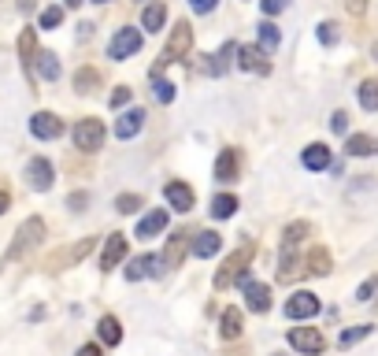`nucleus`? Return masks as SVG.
Masks as SVG:
<instances>
[{
    "mask_svg": "<svg viewBox=\"0 0 378 356\" xmlns=\"http://www.w3.org/2000/svg\"><path fill=\"white\" fill-rule=\"evenodd\" d=\"M252 256H256V245L252 241H245V245H238L234 252L223 260V267L216 271V289H226V286H234V279L241 271H249V264H252Z\"/></svg>",
    "mask_w": 378,
    "mask_h": 356,
    "instance_id": "nucleus-1",
    "label": "nucleus"
},
{
    "mask_svg": "<svg viewBox=\"0 0 378 356\" xmlns=\"http://www.w3.org/2000/svg\"><path fill=\"white\" fill-rule=\"evenodd\" d=\"M41 238H45V219H41V216H30L19 230H15V241H11L8 256H11V260H19V256H23L26 249H34Z\"/></svg>",
    "mask_w": 378,
    "mask_h": 356,
    "instance_id": "nucleus-2",
    "label": "nucleus"
},
{
    "mask_svg": "<svg viewBox=\"0 0 378 356\" xmlns=\"http://www.w3.org/2000/svg\"><path fill=\"white\" fill-rule=\"evenodd\" d=\"M74 145H78L82 152H96V149L104 145V123L93 119V116L78 119V123H74Z\"/></svg>",
    "mask_w": 378,
    "mask_h": 356,
    "instance_id": "nucleus-3",
    "label": "nucleus"
},
{
    "mask_svg": "<svg viewBox=\"0 0 378 356\" xmlns=\"http://www.w3.org/2000/svg\"><path fill=\"white\" fill-rule=\"evenodd\" d=\"M141 30H134V26H123V30H115V38H111V45H108V56L111 60H126V56H134L138 48H141Z\"/></svg>",
    "mask_w": 378,
    "mask_h": 356,
    "instance_id": "nucleus-4",
    "label": "nucleus"
},
{
    "mask_svg": "<svg viewBox=\"0 0 378 356\" xmlns=\"http://www.w3.org/2000/svg\"><path fill=\"white\" fill-rule=\"evenodd\" d=\"M289 345L297 349V352H304V356H319L326 349V338L316 327H293L289 330Z\"/></svg>",
    "mask_w": 378,
    "mask_h": 356,
    "instance_id": "nucleus-5",
    "label": "nucleus"
},
{
    "mask_svg": "<svg viewBox=\"0 0 378 356\" xmlns=\"http://www.w3.org/2000/svg\"><path fill=\"white\" fill-rule=\"evenodd\" d=\"M319 312H323V304H319V297L311 294V289H297V294L286 301V316L289 319H311Z\"/></svg>",
    "mask_w": 378,
    "mask_h": 356,
    "instance_id": "nucleus-6",
    "label": "nucleus"
},
{
    "mask_svg": "<svg viewBox=\"0 0 378 356\" xmlns=\"http://www.w3.org/2000/svg\"><path fill=\"white\" fill-rule=\"evenodd\" d=\"M189 45H193V30L189 23H174V34L167 41V48H163V63H174V60H186L189 56Z\"/></svg>",
    "mask_w": 378,
    "mask_h": 356,
    "instance_id": "nucleus-7",
    "label": "nucleus"
},
{
    "mask_svg": "<svg viewBox=\"0 0 378 356\" xmlns=\"http://www.w3.org/2000/svg\"><path fill=\"white\" fill-rule=\"evenodd\" d=\"M163 271H167V267H163L160 256H156V252H145V256H134V260H130L126 279H130V282H138V279H145V274H149V279H160Z\"/></svg>",
    "mask_w": 378,
    "mask_h": 356,
    "instance_id": "nucleus-8",
    "label": "nucleus"
},
{
    "mask_svg": "<svg viewBox=\"0 0 378 356\" xmlns=\"http://www.w3.org/2000/svg\"><path fill=\"white\" fill-rule=\"evenodd\" d=\"M52 178H56V171H52V164H48L45 156H34L26 164V182L34 186L38 193H45V189H52Z\"/></svg>",
    "mask_w": 378,
    "mask_h": 356,
    "instance_id": "nucleus-9",
    "label": "nucleus"
},
{
    "mask_svg": "<svg viewBox=\"0 0 378 356\" xmlns=\"http://www.w3.org/2000/svg\"><path fill=\"white\" fill-rule=\"evenodd\" d=\"M241 289H245V308H249V312L264 316V312L271 308V286H264V282H252V279H249Z\"/></svg>",
    "mask_w": 378,
    "mask_h": 356,
    "instance_id": "nucleus-10",
    "label": "nucleus"
},
{
    "mask_svg": "<svg viewBox=\"0 0 378 356\" xmlns=\"http://www.w3.org/2000/svg\"><path fill=\"white\" fill-rule=\"evenodd\" d=\"M30 134L41 138V141H56L63 134V119H56L52 111H38V116L30 119Z\"/></svg>",
    "mask_w": 378,
    "mask_h": 356,
    "instance_id": "nucleus-11",
    "label": "nucleus"
},
{
    "mask_svg": "<svg viewBox=\"0 0 378 356\" xmlns=\"http://www.w3.org/2000/svg\"><path fill=\"white\" fill-rule=\"evenodd\" d=\"M163 197H167V204L174 208V212H193V204H196V197H193V189L186 186V182H167L163 186Z\"/></svg>",
    "mask_w": 378,
    "mask_h": 356,
    "instance_id": "nucleus-12",
    "label": "nucleus"
},
{
    "mask_svg": "<svg viewBox=\"0 0 378 356\" xmlns=\"http://www.w3.org/2000/svg\"><path fill=\"white\" fill-rule=\"evenodd\" d=\"M267 52L260 45H245V48H238V67L241 71H256V74H267L271 71V63L264 60Z\"/></svg>",
    "mask_w": 378,
    "mask_h": 356,
    "instance_id": "nucleus-13",
    "label": "nucleus"
},
{
    "mask_svg": "<svg viewBox=\"0 0 378 356\" xmlns=\"http://www.w3.org/2000/svg\"><path fill=\"white\" fill-rule=\"evenodd\" d=\"M141 126H145V108H130V111H123V116H119V123H115V138L130 141Z\"/></svg>",
    "mask_w": 378,
    "mask_h": 356,
    "instance_id": "nucleus-14",
    "label": "nucleus"
},
{
    "mask_svg": "<svg viewBox=\"0 0 378 356\" xmlns=\"http://www.w3.org/2000/svg\"><path fill=\"white\" fill-rule=\"evenodd\" d=\"M308 230H311V226H308L304 219H297V223H289V226H286V234H282V260H278V264H286V260H289L293 249H297L301 241L308 238Z\"/></svg>",
    "mask_w": 378,
    "mask_h": 356,
    "instance_id": "nucleus-15",
    "label": "nucleus"
},
{
    "mask_svg": "<svg viewBox=\"0 0 378 356\" xmlns=\"http://www.w3.org/2000/svg\"><path fill=\"white\" fill-rule=\"evenodd\" d=\"M238 171H241V160H238V152L234 149H223L219 152V160H216V182H234L238 178Z\"/></svg>",
    "mask_w": 378,
    "mask_h": 356,
    "instance_id": "nucleus-16",
    "label": "nucleus"
},
{
    "mask_svg": "<svg viewBox=\"0 0 378 356\" xmlns=\"http://www.w3.org/2000/svg\"><path fill=\"white\" fill-rule=\"evenodd\" d=\"M123 260H126V238L111 234L104 245V256H101V271H115V264H123Z\"/></svg>",
    "mask_w": 378,
    "mask_h": 356,
    "instance_id": "nucleus-17",
    "label": "nucleus"
},
{
    "mask_svg": "<svg viewBox=\"0 0 378 356\" xmlns=\"http://www.w3.org/2000/svg\"><path fill=\"white\" fill-rule=\"evenodd\" d=\"M301 274H330V252L326 249H311L304 260H297Z\"/></svg>",
    "mask_w": 378,
    "mask_h": 356,
    "instance_id": "nucleus-18",
    "label": "nucleus"
},
{
    "mask_svg": "<svg viewBox=\"0 0 378 356\" xmlns=\"http://www.w3.org/2000/svg\"><path fill=\"white\" fill-rule=\"evenodd\" d=\"M301 164H304L308 171H326V167L334 164V160H330V149L316 141V145H308V149L301 152Z\"/></svg>",
    "mask_w": 378,
    "mask_h": 356,
    "instance_id": "nucleus-19",
    "label": "nucleus"
},
{
    "mask_svg": "<svg viewBox=\"0 0 378 356\" xmlns=\"http://www.w3.org/2000/svg\"><path fill=\"white\" fill-rule=\"evenodd\" d=\"M234 56H238V45H234V41H226L216 56H204V60H208V63H204V71H208V74H226V67L234 63Z\"/></svg>",
    "mask_w": 378,
    "mask_h": 356,
    "instance_id": "nucleus-20",
    "label": "nucleus"
},
{
    "mask_svg": "<svg viewBox=\"0 0 378 356\" xmlns=\"http://www.w3.org/2000/svg\"><path fill=\"white\" fill-rule=\"evenodd\" d=\"M167 212H163V208H156V212H149V216H145L141 223H138V238L145 241V238H156V234H163V230H167Z\"/></svg>",
    "mask_w": 378,
    "mask_h": 356,
    "instance_id": "nucleus-21",
    "label": "nucleus"
},
{
    "mask_svg": "<svg viewBox=\"0 0 378 356\" xmlns=\"http://www.w3.org/2000/svg\"><path fill=\"white\" fill-rule=\"evenodd\" d=\"M163 23H167V8L160 4V0H149L141 11V26H145V34H156V30H163Z\"/></svg>",
    "mask_w": 378,
    "mask_h": 356,
    "instance_id": "nucleus-22",
    "label": "nucleus"
},
{
    "mask_svg": "<svg viewBox=\"0 0 378 356\" xmlns=\"http://www.w3.org/2000/svg\"><path fill=\"white\" fill-rule=\"evenodd\" d=\"M223 245V238L216 230H201V234H193V256H201V260H208V256H216Z\"/></svg>",
    "mask_w": 378,
    "mask_h": 356,
    "instance_id": "nucleus-23",
    "label": "nucleus"
},
{
    "mask_svg": "<svg viewBox=\"0 0 378 356\" xmlns=\"http://www.w3.org/2000/svg\"><path fill=\"white\" fill-rule=\"evenodd\" d=\"M186 245H189V234H174L171 241H167V249H163V267H178L182 264V256H186Z\"/></svg>",
    "mask_w": 378,
    "mask_h": 356,
    "instance_id": "nucleus-24",
    "label": "nucleus"
},
{
    "mask_svg": "<svg viewBox=\"0 0 378 356\" xmlns=\"http://www.w3.org/2000/svg\"><path fill=\"white\" fill-rule=\"evenodd\" d=\"M345 152H349V156H374L378 152V138H371V134H349Z\"/></svg>",
    "mask_w": 378,
    "mask_h": 356,
    "instance_id": "nucleus-25",
    "label": "nucleus"
},
{
    "mask_svg": "<svg viewBox=\"0 0 378 356\" xmlns=\"http://www.w3.org/2000/svg\"><path fill=\"white\" fill-rule=\"evenodd\" d=\"M219 323H223L219 334L226 338V342H234V338H241V330H245V316H241V308H226Z\"/></svg>",
    "mask_w": 378,
    "mask_h": 356,
    "instance_id": "nucleus-26",
    "label": "nucleus"
},
{
    "mask_svg": "<svg viewBox=\"0 0 378 356\" xmlns=\"http://www.w3.org/2000/svg\"><path fill=\"white\" fill-rule=\"evenodd\" d=\"M96 334H101V342H104V345L115 349V345L123 342V323L115 319V316H104L101 323H96Z\"/></svg>",
    "mask_w": 378,
    "mask_h": 356,
    "instance_id": "nucleus-27",
    "label": "nucleus"
},
{
    "mask_svg": "<svg viewBox=\"0 0 378 356\" xmlns=\"http://www.w3.org/2000/svg\"><path fill=\"white\" fill-rule=\"evenodd\" d=\"M371 334H374L371 323H356V327H349V330L338 334V349H352L356 342H364V338H371Z\"/></svg>",
    "mask_w": 378,
    "mask_h": 356,
    "instance_id": "nucleus-28",
    "label": "nucleus"
},
{
    "mask_svg": "<svg viewBox=\"0 0 378 356\" xmlns=\"http://www.w3.org/2000/svg\"><path fill=\"white\" fill-rule=\"evenodd\" d=\"M19 56H23V67L30 71L34 67V56H38V30H23V38H19Z\"/></svg>",
    "mask_w": 378,
    "mask_h": 356,
    "instance_id": "nucleus-29",
    "label": "nucleus"
},
{
    "mask_svg": "<svg viewBox=\"0 0 378 356\" xmlns=\"http://www.w3.org/2000/svg\"><path fill=\"white\" fill-rule=\"evenodd\" d=\"M34 67H38L41 78L56 82V78H60V56H56V52H38V56H34Z\"/></svg>",
    "mask_w": 378,
    "mask_h": 356,
    "instance_id": "nucleus-30",
    "label": "nucleus"
},
{
    "mask_svg": "<svg viewBox=\"0 0 378 356\" xmlns=\"http://www.w3.org/2000/svg\"><path fill=\"white\" fill-rule=\"evenodd\" d=\"M356 96H360V108H364V111H378V78H367V82H360Z\"/></svg>",
    "mask_w": 378,
    "mask_h": 356,
    "instance_id": "nucleus-31",
    "label": "nucleus"
},
{
    "mask_svg": "<svg viewBox=\"0 0 378 356\" xmlns=\"http://www.w3.org/2000/svg\"><path fill=\"white\" fill-rule=\"evenodd\" d=\"M238 212V197L234 193H219V197H211V216L216 219H230Z\"/></svg>",
    "mask_w": 378,
    "mask_h": 356,
    "instance_id": "nucleus-32",
    "label": "nucleus"
},
{
    "mask_svg": "<svg viewBox=\"0 0 378 356\" xmlns=\"http://www.w3.org/2000/svg\"><path fill=\"white\" fill-rule=\"evenodd\" d=\"M278 41H282L278 38V26L274 23H260V48H264V52H274Z\"/></svg>",
    "mask_w": 378,
    "mask_h": 356,
    "instance_id": "nucleus-33",
    "label": "nucleus"
},
{
    "mask_svg": "<svg viewBox=\"0 0 378 356\" xmlns=\"http://www.w3.org/2000/svg\"><path fill=\"white\" fill-rule=\"evenodd\" d=\"M96 82H101V74H96L93 67H82V71L74 74V89H78V93H93Z\"/></svg>",
    "mask_w": 378,
    "mask_h": 356,
    "instance_id": "nucleus-34",
    "label": "nucleus"
},
{
    "mask_svg": "<svg viewBox=\"0 0 378 356\" xmlns=\"http://www.w3.org/2000/svg\"><path fill=\"white\" fill-rule=\"evenodd\" d=\"M115 208H119L123 216H134L138 208H145V201L138 197V193H123V197H115Z\"/></svg>",
    "mask_w": 378,
    "mask_h": 356,
    "instance_id": "nucleus-35",
    "label": "nucleus"
},
{
    "mask_svg": "<svg viewBox=\"0 0 378 356\" xmlns=\"http://www.w3.org/2000/svg\"><path fill=\"white\" fill-rule=\"evenodd\" d=\"M338 41H341V26H338V23H319V45L330 48V45H338Z\"/></svg>",
    "mask_w": 378,
    "mask_h": 356,
    "instance_id": "nucleus-36",
    "label": "nucleus"
},
{
    "mask_svg": "<svg viewBox=\"0 0 378 356\" xmlns=\"http://www.w3.org/2000/svg\"><path fill=\"white\" fill-rule=\"evenodd\" d=\"M152 89H156V101H160V104H171V101H174V86L163 82L160 74H152Z\"/></svg>",
    "mask_w": 378,
    "mask_h": 356,
    "instance_id": "nucleus-37",
    "label": "nucleus"
},
{
    "mask_svg": "<svg viewBox=\"0 0 378 356\" xmlns=\"http://www.w3.org/2000/svg\"><path fill=\"white\" fill-rule=\"evenodd\" d=\"M93 245H96V238H82L78 245H74V249L67 252V264H78L82 256H89V252H93Z\"/></svg>",
    "mask_w": 378,
    "mask_h": 356,
    "instance_id": "nucleus-38",
    "label": "nucleus"
},
{
    "mask_svg": "<svg viewBox=\"0 0 378 356\" xmlns=\"http://www.w3.org/2000/svg\"><path fill=\"white\" fill-rule=\"evenodd\" d=\"M63 23V8H45L41 11V30H56Z\"/></svg>",
    "mask_w": 378,
    "mask_h": 356,
    "instance_id": "nucleus-39",
    "label": "nucleus"
},
{
    "mask_svg": "<svg viewBox=\"0 0 378 356\" xmlns=\"http://www.w3.org/2000/svg\"><path fill=\"white\" fill-rule=\"evenodd\" d=\"M130 96H134V89H126V86H119V89H111V96H108V104H111V108H123V104H130Z\"/></svg>",
    "mask_w": 378,
    "mask_h": 356,
    "instance_id": "nucleus-40",
    "label": "nucleus"
},
{
    "mask_svg": "<svg viewBox=\"0 0 378 356\" xmlns=\"http://www.w3.org/2000/svg\"><path fill=\"white\" fill-rule=\"evenodd\" d=\"M374 289H378V279H374V274H371V279H367V282H360V289H356V301H364V304H367V301L374 297Z\"/></svg>",
    "mask_w": 378,
    "mask_h": 356,
    "instance_id": "nucleus-41",
    "label": "nucleus"
},
{
    "mask_svg": "<svg viewBox=\"0 0 378 356\" xmlns=\"http://www.w3.org/2000/svg\"><path fill=\"white\" fill-rule=\"evenodd\" d=\"M330 130H334V134L349 130V116H345V111H334V116H330Z\"/></svg>",
    "mask_w": 378,
    "mask_h": 356,
    "instance_id": "nucleus-42",
    "label": "nucleus"
},
{
    "mask_svg": "<svg viewBox=\"0 0 378 356\" xmlns=\"http://www.w3.org/2000/svg\"><path fill=\"white\" fill-rule=\"evenodd\" d=\"M260 4H264V15H278L289 8V0H260Z\"/></svg>",
    "mask_w": 378,
    "mask_h": 356,
    "instance_id": "nucleus-43",
    "label": "nucleus"
},
{
    "mask_svg": "<svg viewBox=\"0 0 378 356\" xmlns=\"http://www.w3.org/2000/svg\"><path fill=\"white\" fill-rule=\"evenodd\" d=\"M216 4H219V0H189V8H193L196 15H208V11H216Z\"/></svg>",
    "mask_w": 378,
    "mask_h": 356,
    "instance_id": "nucleus-44",
    "label": "nucleus"
},
{
    "mask_svg": "<svg viewBox=\"0 0 378 356\" xmlns=\"http://www.w3.org/2000/svg\"><path fill=\"white\" fill-rule=\"evenodd\" d=\"M67 204H71V208H74V212H78V208H82V204H89V197H86V193H82V189H78V193H71V197H67Z\"/></svg>",
    "mask_w": 378,
    "mask_h": 356,
    "instance_id": "nucleus-45",
    "label": "nucleus"
},
{
    "mask_svg": "<svg viewBox=\"0 0 378 356\" xmlns=\"http://www.w3.org/2000/svg\"><path fill=\"white\" fill-rule=\"evenodd\" d=\"M345 8H349L352 15H364L367 11V0H345Z\"/></svg>",
    "mask_w": 378,
    "mask_h": 356,
    "instance_id": "nucleus-46",
    "label": "nucleus"
},
{
    "mask_svg": "<svg viewBox=\"0 0 378 356\" xmlns=\"http://www.w3.org/2000/svg\"><path fill=\"white\" fill-rule=\"evenodd\" d=\"M78 356H101V345H93V342H89V345H82Z\"/></svg>",
    "mask_w": 378,
    "mask_h": 356,
    "instance_id": "nucleus-47",
    "label": "nucleus"
},
{
    "mask_svg": "<svg viewBox=\"0 0 378 356\" xmlns=\"http://www.w3.org/2000/svg\"><path fill=\"white\" fill-rule=\"evenodd\" d=\"M8 204H11V193H8V189H0V216L8 212Z\"/></svg>",
    "mask_w": 378,
    "mask_h": 356,
    "instance_id": "nucleus-48",
    "label": "nucleus"
},
{
    "mask_svg": "<svg viewBox=\"0 0 378 356\" xmlns=\"http://www.w3.org/2000/svg\"><path fill=\"white\" fill-rule=\"evenodd\" d=\"M67 4H71V8H78V4H82V0H67Z\"/></svg>",
    "mask_w": 378,
    "mask_h": 356,
    "instance_id": "nucleus-49",
    "label": "nucleus"
},
{
    "mask_svg": "<svg viewBox=\"0 0 378 356\" xmlns=\"http://www.w3.org/2000/svg\"><path fill=\"white\" fill-rule=\"evenodd\" d=\"M96 4H108V0H96Z\"/></svg>",
    "mask_w": 378,
    "mask_h": 356,
    "instance_id": "nucleus-50",
    "label": "nucleus"
},
{
    "mask_svg": "<svg viewBox=\"0 0 378 356\" xmlns=\"http://www.w3.org/2000/svg\"><path fill=\"white\" fill-rule=\"evenodd\" d=\"M278 356H282V352H278Z\"/></svg>",
    "mask_w": 378,
    "mask_h": 356,
    "instance_id": "nucleus-51",
    "label": "nucleus"
}]
</instances>
